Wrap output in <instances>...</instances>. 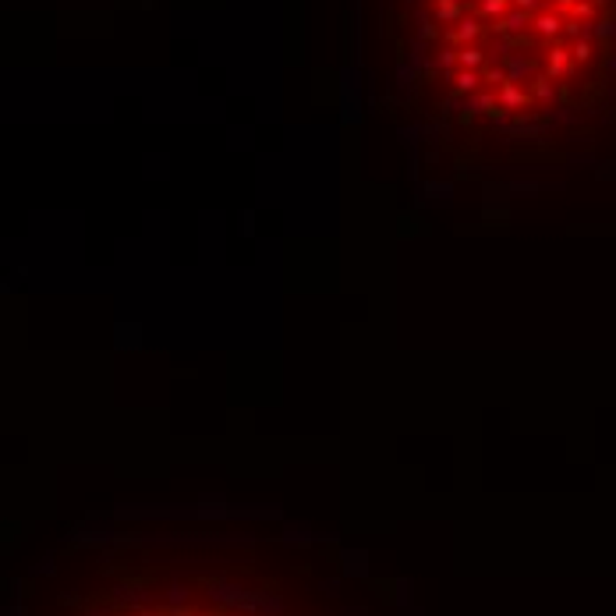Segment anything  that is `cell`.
Wrapping results in <instances>:
<instances>
[{
  "mask_svg": "<svg viewBox=\"0 0 616 616\" xmlns=\"http://www.w3.org/2000/svg\"><path fill=\"white\" fill-rule=\"evenodd\" d=\"M57 616H298L269 581L206 570H132L78 592Z\"/></svg>",
  "mask_w": 616,
  "mask_h": 616,
  "instance_id": "1",
  "label": "cell"
}]
</instances>
